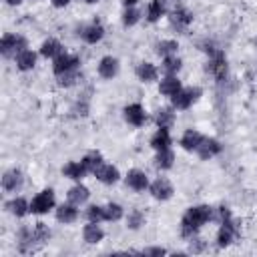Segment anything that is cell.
Masks as SVG:
<instances>
[{"mask_svg": "<svg viewBox=\"0 0 257 257\" xmlns=\"http://www.w3.org/2000/svg\"><path fill=\"white\" fill-rule=\"evenodd\" d=\"M211 219H213V207H209V205H193V207H189L183 213L181 223H179L181 235L185 239L195 237L203 229V225H207Z\"/></svg>", "mask_w": 257, "mask_h": 257, "instance_id": "obj_1", "label": "cell"}, {"mask_svg": "<svg viewBox=\"0 0 257 257\" xmlns=\"http://www.w3.org/2000/svg\"><path fill=\"white\" fill-rule=\"evenodd\" d=\"M209 52V62H207V70L213 74V78L217 82H225L227 74H229V64H227V56L223 50L219 48H211Z\"/></svg>", "mask_w": 257, "mask_h": 257, "instance_id": "obj_2", "label": "cell"}, {"mask_svg": "<svg viewBox=\"0 0 257 257\" xmlns=\"http://www.w3.org/2000/svg\"><path fill=\"white\" fill-rule=\"evenodd\" d=\"M201 94H203V88H199V86H183L177 92V96L171 98V106L175 110H187L201 98Z\"/></svg>", "mask_w": 257, "mask_h": 257, "instance_id": "obj_3", "label": "cell"}, {"mask_svg": "<svg viewBox=\"0 0 257 257\" xmlns=\"http://www.w3.org/2000/svg\"><path fill=\"white\" fill-rule=\"evenodd\" d=\"M28 48V42L22 34L18 32H6L2 38H0V52L4 58H10V56H16L20 50Z\"/></svg>", "mask_w": 257, "mask_h": 257, "instance_id": "obj_4", "label": "cell"}, {"mask_svg": "<svg viewBox=\"0 0 257 257\" xmlns=\"http://www.w3.org/2000/svg\"><path fill=\"white\" fill-rule=\"evenodd\" d=\"M54 207H56V197H54V191L52 189H42L30 201V213L32 215H46Z\"/></svg>", "mask_w": 257, "mask_h": 257, "instance_id": "obj_5", "label": "cell"}, {"mask_svg": "<svg viewBox=\"0 0 257 257\" xmlns=\"http://www.w3.org/2000/svg\"><path fill=\"white\" fill-rule=\"evenodd\" d=\"M239 225H237V221H235V217H229V219H225V221H219V231H217V245L221 247V249H225V247H229V245H233L235 243V239L239 237Z\"/></svg>", "mask_w": 257, "mask_h": 257, "instance_id": "obj_6", "label": "cell"}, {"mask_svg": "<svg viewBox=\"0 0 257 257\" xmlns=\"http://www.w3.org/2000/svg\"><path fill=\"white\" fill-rule=\"evenodd\" d=\"M78 68H80V58L76 54L66 52V50L52 60V72H54V76H62V74L72 72V70H78Z\"/></svg>", "mask_w": 257, "mask_h": 257, "instance_id": "obj_7", "label": "cell"}, {"mask_svg": "<svg viewBox=\"0 0 257 257\" xmlns=\"http://www.w3.org/2000/svg\"><path fill=\"white\" fill-rule=\"evenodd\" d=\"M149 193L153 199L157 201H169L175 195V187L167 177H157L155 181H151L149 185Z\"/></svg>", "mask_w": 257, "mask_h": 257, "instance_id": "obj_8", "label": "cell"}, {"mask_svg": "<svg viewBox=\"0 0 257 257\" xmlns=\"http://www.w3.org/2000/svg\"><path fill=\"white\" fill-rule=\"evenodd\" d=\"M122 118L126 120V124H131L135 128H141L147 122V110L141 102H131L122 108Z\"/></svg>", "mask_w": 257, "mask_h": 257, "instance_id": "obj_9", "label": "cell"}, {"mask_svg": "<svg viewBox=\"0 0 257 257\" xmlns=\"http://www.w3.org/2000/svg\"><path fill=\"white\" fill-rule=\"evenodd\" d=\"M169 22H171V26L177 32H185L191 26V22H193V12L189 8L179 6V8H175V10L169 12Z\"/></svg>", "mask_w": 257, "mask_h": 257, "instance_id": "obj_10", "label": "cell"}, {"mask_svg": "<svg viewBox=\"0 0 257 257\" xmlns=\"http://www.w3.org/2000/svg\"><path fill=\"white\" fill-rule=\"evenodd\" d=\"M221 151H223L221 141H219V139H215V137H207V135H205L203 143L199 145V149H197L195 153H197V157H199L201 161H209V159L217 157Z\"/></svg>", "mask_w": 257, "mask_h": 257, "instance_id": "obj_11", "label": "cell"}, {"mask_svg": "<svg viewBox=\"0 0 257 257\" xmlns=\"http://www.w3.org/2000/svg\"><path fill=\"white\" fill-rule=\"evenodd\" d=\"M124 183H126V187H128V189H133L135 193L149 191V185H151V181H149L147 173H145V171H141V169H131V171L126 173V177H124Z\"/></svg>", "mask_w": 257, "mask_h": 257, "instance_id": "obj_12", "label": "cell"}, {"mask_svg": "<svg viewBox=\"0 0 257 257\" xmlns=\"http://www.w3.org/2000/svg\"><path fill=\"white\" fill-rule=\"evenodd\" d=\"M92 175H94L96 181L102 183V185H116V183L120 181V171H118L114 165L106 163V161H104L100 167H96V171H94Z\"/></svg>", "mask_w": 257, "mask_h": 257, "instance_id": "obj_13", "label": "cell"}, {"mask_svg": "<svg viewBox=\"0 0 257 257\" xmlns=\"http://www.w3.org/2000/svg\"><path fill=\"white\" fill-rule=\"evenodd\" d=\"M0 185H2V191H4V193H16V191H20L22 185H24V175H22L18 169H8V171L2 175Z\"/></svg>", "mask_w": 257, "mask_h": 257, "instance_id": "obj_14", "label": "cell"}, {"mask_svg": "<svg viewBox=\"0 0 257 257\" xmlns=\"http://www.w3.org/2000/svg\"><path fill=\"white\" fill-rule=\"evenodd\" d=\"M78 36H80L86 44H96V42H100V40L104 38V26H102L98 20H94V22L82 26L80 32H78Z\"/></svg>", "mask_w": 257, "mask_h": 257, "instance_id": "obj_15", "label": "cell"}, {"mask_svg": "<svg viewBox=\"0 0 257 257\" xmlns=\"http://www.w3.org/2000/svg\"><path fill=\"white\" fill-rule=\"evenodd\" d=\"M96 70H98V76H100V78L110 80V78H114V76L118 74L120 62H118V58H114V56H102V58L98 60Z\"/></svg>", "mask_w": 257, "mask_h": 257, "instance_id": "obj_16", "label": "cell"}, {"mask_svg": "<svg viewBox=\"0 0 257 257\" xmlns=\"http://www.w3.org/2000/svg\"><path fill=\"white\" fill-rule=\"evenodd\" d=\"M54 217H56V221L62 223V225H70V223H74V221L78 219V205L66 201V203H62V205L56 207Z\"/></svg>", "mask_w": 257, "mask_h": 257, "instance_id": "obj_17", "label": "cell"}, {"mask_svg": "<svg viewBox=\"0 0 257 257\" xmlns=\"http://www.w3.org/2000/svg\"><path fill=\"white\" fill-rule=\"evenodd\" d=\"M181 88H183V84H181V80H179L177 74H165V76L159 80V92H161L163 96H167V98L177 96V92H179Z\"/></svg>", "mask_w": 257, "mask_h": 257, "instance_id": "obj_18", "label": "cell"}, {"mask_svg": "<svg viewBox=\"0 0 257 257\" xmlns=\"http://www.w3.org/2000/svg\"><path fill=\"white\" fill-rule=\"evenodd\" d=\"M203 139H205V135H203L201 131H197V128H187V131L181 135V141H179V145H181L185 151H189V153H195V151L199 149V145L203 143Z\"/></svg>", "mask_w": 257, "mask_h": 257, "instance_id": "obj_19", "label": "cell"}, {"mask_svg": "<svg viewBox=\"0 0 257 257\" xmlns=\"http://www.w3.org/2000/svg\"><path fill=\"white\" fill-rule=\"evenodd\" d=\"M135 76H137L141 82L149 84V82H155V80L159 78V68H157L153 62L143 60V62L137 64V68H135Z\"/></svg>", "mask_w": 257, "mask_h": 257, "instance_id": "obj_20", "label": "cell"}, {"mask_svg": "<svg viewBox=\"0 0 257 257\" xmlns=\"http://www.w3.org/2000/svg\"><path fill=\"white\" fill-rule=\"evenodd\" d=\"M82 239H84L88 245H98V243L104 239V231H102L100 223L88 221V223L82 227Z\"/></svg>", "mask_w": 257, "mask_h": 257, "instance_id": "obj_21", "label": "cell"}, {"mask_svg": "<svg viewBox=\"0 0 257 257\" xmlns=\"http://www.w3.org/2000/svg\"><path fill=\"white\" fill-rule=\"evenodd\" d=\"M14 64H16V68L22 70V72L32 70L34 64H36V52H34L32 48H24V50H20V52L14 56Z\"/></svg>", "mask_w": 257, "mask_h": 257, "instance_id": "obj_22", "label": "cell"}, {"mask_svg": "<svg viewBox=\"0 0 257 257\" xmlns=\"http://www.w3.org/2000/svg\"><path fill=\"white\" fill-rule=\"evenodd\" d=\"M62 175L66 177V179H72V181H80V179H84L86 175H88V171H86V167H84V163L82 161H68V163H64V167H62Z\"/></svg>", "mask_w": 257, "mask_h": 257, "instance_id": "obj_23", "label": "cell"}, {"mask_svg": "<svg viewBox=\"0 0 257 257\" xmlns=\"http://www.w3.org/2000/svg\"><path fill=\"white\" fill-rule=\"evenodd\" d=\"M38 52H40V56L54 60L58 54H62V52H64V46H62V42H60L58 38H46V40L40 44Z\"/></svg>", "mask_w": 257, "mask_h": 257, "instance_id": "obj_24", "label": "cell"}, {"mask_svg": "<svg viewBox=\"0 0 257 257\" xmlns=\"http://www.w3.org/2000/svg\"><path fill=\"white\" fill-rule=\"evenodd\" d=\"M151 147L155 149V151H163V149H171V145H173V139H171V128H159L157 126V131L153 133V137H151Z\"/></svg>", "mask_w": 257, "mask_h": 257, "instance_id": "obj_25", "label": "cell"}, {"mask_svg": "<svg viewBox=\"0 0 257 257\" xmlns=\"http://www.w3.org/2000/svg\"><path fill=\"white\" fill-rule=\"evenodd\" d=\"M4 207L14 217H24V215L30 213V201H26L24 197H12Z\"/></svg>", "mask_w": 257, "mask_h": 257, "instance_id": "obj_26", "label": "cell"}, {"mask_svg": "<svg viewBox=\"0 0 257 257\" xmlns=\"http://www.w3.org/2000/svg\"><path fill=\"white\" fill-rule=\"evenodd\" d=\"M88 197H90V191H88V187H84L80 181L74 185V187H70L68 189V193H66V199L70 201V203H74V205H84L86 201H88Z\"/></svg>", "mask_w": 257, "mask_h": 257, "instance_id": "obj_27", "label": "cell"}, {"mask_svg": "<svg viewBox=\"0 0 257 257\" xmlns=\"http://www.w3.org/2000/svg\"><path fill=\"white\" fill-rule=\"evenodd\" d=\"M155 124L159 128H173L175 124V108L173 106H163L155 112Z\"/></svg>", "mask_w": 257, "mask_h": 257, "instance_id": "obj_28", "label": "cell"}, {"mask_svg": "<svg viewBox=\"0 0 257 257\" xmlns=\"http://www.w3.org/2000/svg\"><path fill=\"white\" fill-rule=\"evenodd\" d=\"M155 167L161 171H169L175 165V151L173 149H163V151H155V159H153Z\"/></svg>", "mask_w": 257, "mask_h": 257, "instance_id": "obj_29", "label": "cell"}, {"mask_svg": "<svg viewBox=\"0 0 257 257\" xmlns=\"http://www.w3.org/2000/svg\"><path fill=\"white\" fill-rule=\"evenodd\" d=\"M147 22H151V24H155V22H159L163 16H167V6H165V2L163 0H151L149 4H147Z\"/></svg>", "mask_w": 257, "mask_h": 257, "instance_id": "obj_30", "label": "cell"}, {"mask_svg": "<svg viewBox=\"0 0 257 257\" xmlns=\"http://www.w3.org/2000/svg\"><path fill=\"white\" fill-rule=\"evenodd\" d=\"M80 161L84 163V167H86V171H88V173H94V171H96V167H100V165L104 163V157H102V153H100V151L92 149V151H86V153L82 155V159H80Z\"/></svg>", "mask_w": 257, "mask_h": 257, "instance_id": "obj_31", "label": "cell"}, {"mask_svg": "<svg viewBox=\"0 0 257 257\" xmlns=\"http://www.w3.org/2000/svg\"><path fill=\"white\" fill-rule=\"evenodd\" d=\"M124 221H126V227H128L131 231H139V229L147 223V217H145V213H143L141 209L133 207V209L124 215Z\"/></svg>", "mask_w": 257, "mask_h": 257, "instance_id": "obj_32", "label": "cell"}, {"mask_svg": "<svg viewBox=\"0 0 257 257\" xmlns=\"http://www.w3.org/2000/svg\"><path fill=\"white\" fill-rule=\"evenodd\" d=\"M177 50H179V42H177L175 38L159 40V42L155 44V52H157L161 58H165V56H173V54H177Z\"/></svg>", "mask_w": 257, "mask_h": 257, "instance_id": "obj_33", "label": "cell"}, {"mask_svg": "<svg viewBox=\"0 0 257 257\" xmlns=\"http://www.w3.org/2000/svg\"><path fill=\"white\" fill-rule=\"evenodd\" d=\"M124 207L118 205V203H106L104 205V221L108 223H116L120 219H124Z\"/></svg>", "mask_w": 257, "mask_h": 257, "instance_id": "obj_34", "label": "cell"}, {"mask_svg": "<svg viewBox=\"0 0 257 257\" xmlns=\"http://www.w3.org/2000/svg\"><path fill=\"white\" fill-rule=\"evenodd\" d=\"M32 233H34V243L40 247V245H44L48 239H50V227L46 225V223H42V221H38L34 227H32Z\"/></svg>", "mask_w": 257, "mask_h": 257, "instance_id": "obj_35", "label": "cell"}, {"mask_svg": "<svg viewBox=\"0 0 257 257\" xmlns=\"http://www.w3.org/2000/svg\"><path fill=\"white\" fill-rule=\"evenodd\" d=\"M181 66H183V62H181V58H179L177 54L165 56L163 62H161V70H163L165 74H177V72L181 70Z\"/></svg>", "mask_w": 257, "mask_h": 257, "instance_id": "obj_36", "label": "cell"}, {"mask_svg": "<svg viewBox=\"0 0 257 257\" xmlns=\"http://www.w3.org/2000/svg\"><path fill=\"white\" fill-rule=\"evenodd\" d=\"M143 12L139 10V6H124V12H122V26H135L139 20H141Z\"/></svg>", "mask_w": 257, "mask_h": 257, "instance_id": "obj_37", "label": "cell"}, {"mask_svg": "<svg viewBox=\"0 0 257 257\" xmlns=\"http://www.w3.org/2000/svg\"><path fill=\"white\" fill-rule=\"evenodd\" d=\"M86 221L102 223L104 221V205H88L86 207Z\"/></svg>", "mask_w": 257, "mask_h": 257, "instance_id": "obj_38", "label": "cell"}, {"mask_svg": "<svg viewBox=\"0 0 257 257\" xmlns=\"http://www.w3.org/2000/svg\"><path fill=\"white\" fill-rule=\"evenodd\" d=\"M58 78V84L60 86H74L80 78H82V74H80V70H72V72H66V74H62V76H56Z\"/></svg>", "mask_w": 257, "mask_h": 257, "instance_id": "obj_39", "label": "cell"}, {"mask_svg": "<svg viewBox=\"0 0 257 257\" xmlns=\"http://www.w3.org/2000/svg\"><path fill=\"white\" fill-rule=\"evenodd\" d=\"M141 253H143V255H151V257H161V255H167L169 251L163 249V247H147V249H143Z\"/></svg>", "mask_w": 257, "mask_h": 257, "instance_id": "obj_40", "label": "cell"}, {"mask_svg": "<svg viewBox=\"0 0 257 257\" xmlns=\"http://www.w3.org/2000/svg\"><path fill=\"white\" fill-rule=\"evenodd\" d=\"M193 241H191V251L193 253H199V251H203V243L199 241V239H195V237H191Z\"/></svg>", "mask_w": 257, "mask_h": 257, "instance_id": "obj_41", "label": "cell"}, {"mask_svg": "<svg viewBox=\"0 0 257 257\" xmlns=\"http://www.w3.org/2000/svg\"><path fill=\"white\" fill-rule=\"evenodd\" d=\"M68 2H72V0H50V4H52L54 8H64Z\"/></svg>", "mask_w": 257, "mask_h": 257, "instance_id": "obj_42", "label": "cell"}, {"mask_svg": "<svg viewBox=\"0 0 257 257\" xmlns=\"http://www.w3.org/2000/svg\"><path fill=\"white\" fill-rule=\"evenodd\" d=\"M24 0H6V4L8 6H18V4H22Z\"/></svg>", "mask_w": 257, "mask_h": 257, "instance_id": "obj_43", "label": "cell"}, {"mask_svg": "<svg viewBox=\"0 0 257 257\" xmlns=\"http://www.w3.org/2000/svg\"><path fill=\"white\" fill-rule=\"evenodd\" d=\"M122 4H124V6H137L139 0H122Z\"/></svg>", "mask_w": 257, "mask_h": 257, "instance_id": "obj_44", "label": "cell"}, {"mask_svg": "<svg viewBox=\"0 0 257 257\" xmlns=\"http://www.w3.org/2000/svg\"><path fill=\"white\" fill-rule=\"evenodd\" d=\"M82 2H86V4H94V2H98V0H82Z\"/></svg>", "mask_w": 257, "mask_h": 257, "instance_id": "obj_45", "label": "cell"}]
</instances>
